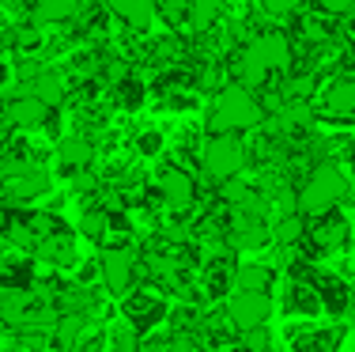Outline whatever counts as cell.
Returning a JSON list of instances; mask_svg holds the SVG:
<instances>
[{"label": "cell", "mask_w": 355, "mask_h": 352, "mask_svg": "<svg viewBox=\"0 0 355 352\" xmlns=\"http://www.w3.org/2000/svg\"><path fill=\"white\" fill-rule=\"evenodd\" d=\"M87 0H31V23L38 27H53V23H69L76 19V12Z\"/></svg>", "instance_id": "e0dca14e"}, {"label": "cell", "mask_w": 355, "mask_h": 352, "mask_svg": "<svg viewBox=\"0 0 355 352\" xmlns=\"http://www.w3.org/2000/svg\"><path fill=\"white\" fill-rule=\"evenodd\" d=\"M35 258H38V262H46L49 269H76V265H80L72 235H49V239H38Z\"/></svg>", "instance_id": "9a60e30c"}, {"label": "cell", "mask_w": 355, "mask_h": 352, "mask_svg": "<svg viewBox=\"0 0 355 352\" xmlns=\"http://www.w3.org/2000/svg\"><path fill=\"white\" fill-rule=\"evenodd\" d=\"M272 242L280 250H291V246H299V242H306V220H302V212L280 216L276 228H272Z\"/></svg>", "instance_id": "d4e9b609"}, {"label": "cell", "mask_w": 355, "mask_h": 352, "mask_svg": "<svg viewBox=\"0 0 355 352\" xmlns=\"http://www.w3.org/2000/svg\"><path fill=\"white\" fill-rule=\"evenodd\" d=\"M8 83H12V69H8V65H4V61H0V91H4V87H8Z\"/></svg>", "instance_id": "1f68e13d"}, {"label": "cell", "mask_w": 355, "mask_h": 352, "mask_svg": "<svg viewBox=\"0 0 355 352\" xmlns=\"http://www.w3.org/2000/svg\"><path fill=\"white\" fill-rule=\"evenodd\" d=\"M0 144H4V117H0Z\"/></svg>", "instance_id": "e575fe53"}, {"label": "cell", "mask_w": 355, "mask_h": 352, "mask_svg": "<svg viewBox=\"0 0 355 352\" xmlns=\"http://www.w3.org/2000/svg\"><path fill=\"white\" fill-rule=\"evenodd\" d=\"M121 318L144 337V333H151L155 326H163L166 318H171V303H166L159 292H151L148 284H144V288L129 292V296L121 299Z\"/></svg>", "instance_id": "5b68a950"}, {"label": "cell", "mask_w": 355, "mask_h": 352, "mask_svg": "<svg viewBox=\"0 0 355 352\" xmlns=\"http://www.w3.org/2000/svg\"><path fill=\"white\" fill-rule=\"evenodd\" d=\"M261 8H265L268 15H287L299 8V0H261Z\"/></svg>", "instance_id": "4dcf8cb0"}, {"label": "cell", "mask_w": 355, "mask_h": 352, "mask_svg": "<svg viewBox=\"0 0 355 352\" xmlns=\"http://www.w3.org/2000/svg\"><path fill=\"white\" fill-rule=\"evenodd\" d=\"M53 156H57L61 174H69V178H72V174H80L83 167L95 159V140L83 137V133H72V137H61V140H57Z\"/></svg>", "instance_id": "4fadbf2b"}, {"label": "cell", "mask_w": 355, "mask_h": 352, "mask_svg": "<svg viewBox=\"0 0 355 352\" xmlns=\"http://www.w3.org/2000/svg\"><path fill=\"white\" fill-rule=\"evenodd\" d=\"M35 288V265L23 258H4L0 262V292H31Z\"/></svg>", "instance_id": "603a6c76"}, {"label": "cell", "mask_w": 355, "mask_h": 352, "mask_svg": "<svg viewBox=\"0 0 355 352\" xmlns=\"http://www.w3.org/2000/svg\"><path fill=\"white\" fill-rule=\"evenodd\" d=\"M49 186H53L49 171L42 163H31V167H23V171L8 174V178H0V197H4L8 205H19L23 208L27 201L49 194Z\"/></svg>", "instance_id": "30bf717a"}, {"label": "cell", "mask_w": 355, "mask_h": 352, "mask_svg": "<svg viewBox=\"0 0 355 352\" xmlns=\"http://www.w3.org/2000/svg\"><path fill=\"white\" fill-rule=\"evenodd\" d=\"M185 8H189V0H155V12L163 15L171 27H178V23H185Z\"/></svg>", "instance_id": "f1b7e54d"}, {"label": "cell", "mask_w": 355, "mask_h": 352, "mask_svg": "<svg viewBox=\"0 0 355 352\" xmlns=\"http://www.w3.org/2000/svg\"><path fill=\"white\" fill-rule=\"evenodd\" d=\"M284 311L287 315H299V318H318L321 315V299H318V288L310 280H291V288H287L284 296Z\"/></svg>", "instance_id": "d6986e66"}, {"label": "cell", "mask_w": 355, "mask_h": 352, "mask_svg": "<svg viewBox=\"0 0 355 352\" xmlns=\"http://www.w3.org/2000/svg\"><path fill=\"white\" fill-rule=\"evenodd\" d=\"M106 8H110V15H117L137 35L148 31V23L155 19V0H106Z\"/></svg>", "instance_id": "ac0fdd59"}, {"label": "cell", "mask_w": 355, "mask_h": 352, "mask_svg": "<svg viewBox=\"0 0 355 352\" xmlns=\"http://www.w3.org/2000/svg\"><path fill=\"white\" fill-rule=\"evenodd\" d=\"M27 91L35 99H42L49 110H61L64 99H69V80H64V72H57V69H42L38 76L27 83Z\"/></svg>", "instance_id": "2e32d148"}, {"label": "cell", "mask_w": 355, "mask_h": 352, "mask_svg": "<svg viewBox=\"0 0 355 352\" xmlns=\"http://www.w3.org/2000/svg\"><path fill=\"white\" fill-rule=\"evenodd\" d=\"M291 352H340L344 345V326L329 322V326H291Z\"/></svg>", "instance_id": "7c38bea8"}, {"label": "cell", "mask_w": 355, "mask_h": 352, "mask_svg": "<svg viewBox=\"0 0 355 352\" xmlns=\"http://www.w3.org/2000/svg\"><path fill=\"white\" fill-rule=\"evenodd\" d=\"M318 288V299H321V311L329 318H344L352 311V292L348 280H344L340 273H329V269H314V280H310Z\"/></svg>", "instance_id": "8fae6325"}, {"label": "cell", "mask_w": 355, "mask_h": 352, "mask_svg": "<svg viewBox=\"0 0 355 352\" xmlns=\"http://www.w3.org/2000/svg\"><path fill=\"white\" fill-rule=\"evenodd\" d=\"M318 12L329 15V19H333V15H352L355 0H318Z\"/></svg>", "instance_id": "f546056e"}, {"label": "cell", "mask_w": 355, "mask_h": 352, "mask_svg": "<svg viewBox=\"0 0 355 352\" xmlns=\"http://www.w3.org/2000/svg\"><path fill=\"white\" fill-rule=\"evenodd\" d=\"M261 121H265V106H261V99L253 95V91H246L242 83H227V87H219L216 99H212L208 137H219V133L239 137V133H246V129H257Z\"/></svg>", "instance_id": "7a4b0ae2"}, {"label": "cell", "mask_w": 355, "mask_h": 352, "mask_svg": "<svg viewBox=\"0 0 355 352\" xmlns=\"http://www.w3.org/2000/svg\"><path fill=\"white\" fill-rule=\"evenodd\" d=\"M223 12H227L223 0H189V8H185V23H189L197 35H212L219 23H223Z\"/></svg>", "instance_id": "44dd1931"}, {"label": "cell", "mask_w": 355, "mask_h": 352, "mask_svg": "<svg viewBox=\"0 0 355 352\" xmlns=\"http://www.w3.org/2000/svg\"><path fill=\"white\" fill-rule=\"evenodd\" d=\"M0 262H4V239H0Z\"/></svg>", "instance_id": "d590c367"}, {"label": "cell", "mask_w": 355, "mask_h": 352, "mask_svg": "<svg viewBox=\"0 0 355 352\" xmlns=\"http://www.w3.org/2000/svg\"><path fill=\"white\" fill-rule=\"evenodd\" d=\"M200 167L212 182H231L239 178V171L246 167V144L231 133H219V137H208L205 148H200Z\"/></svg>", "instance_id": "277c9868"}, {"label": "cell", "mask_w": 355, "mask_h": 352, "mask_svg": "<svg viewBox=\"0 0 355 352\" xmlns=\"http://www.w3.org/2000/svg\"><path fill=\"white\" fill-rule=\"evenodd\" d=\"M276 280L272 265L265 262H242L234 265V292H268Z\"/></svg>", "instance_id": "7402d4cb"}, {"label": "cell", "mask_w": 355, "mask_h": 352, "mask_svg": "<svg viewBox=\"0 0 355 352\" xmlns=\"http://www.w3.org/2000/svg\"><path fill=\"white\" fill-rule=\"evenodd\" d=\"M223 311L231 315L234 330L246 333V330H257V326H268L272 296H268V292H231L227 303H223Z\"/></svg>", "instance_id": "9c48e42d"}, {"label": "cell", "mask_w": 355, "mask_h": 352, "mask_svg": "<svg viewBox=\"0 0 355 352\" xmlns=\"http://www.w3.org/2000/svg\"><path fill=\"white\" fill-rule=\"evenodd\" d=\"M140 352H200V345H197V337L171 333V337H159V341H144Z\"/></svg>", "instance_id": "4316f807"}, {"label": "cell", "mask_w": 355, "mask_h": 352, "mask_svg": "<svg viewBox=\"0 0 355 352\" xmlns=\"http://www.w3.org/2000/svg\"><path fill=\"white\" fill-rule=\"evenodd\" d=\"M321 114L333 121H352L355 117V76H340L321 91Z\"/></svg>", "instance_id": "5bb4252c"}, {"label": "cell", "mask_w": 355, "mask_h": 352, "mask_svg": "<svg viewBox=\"0 0 355 352\" xmlns=\"http://www.w3.org/2000/svg\"><path fill=\"white\" fill-rule=\"evenodd\" d=\"M98 269H103V288L114 296H129V288L137 284V269H140V254L129 242H114L103 250L98 258Z\"/></svg>", "instance_id": "8992f818"}, {"label": "cell", "mask_w": 355, "mask_h": 352, "mask_svg": "<svg viewBox=\"0 0 355 352\" xmlns=\"http://www.w3.org/2000/svg\"><path fill=\"white\" fill-rule=\"evenodd\" d=\"M348 315H352V322H355V292H352V311Z\"/></svg>", "instance_id": "836d02e7"}, {"label": "cell", "mask_w": 355, "mask_h": 352, "mask_svg": "<svg viewBox=\"0 0 355 352\" xmlns=\"http://www.w3.org/2000/svg\"><path fill=\"white\" fill-rule=\"evenodd\" d=\"M110 103L117 106V110L125 114H137L144 103H148V83H144L137 72H129L125 80H117L114 87H110Z\"/></svg>", "instance_id": "ffe728a7"}, {"label": "cell", "mask_w": 355, "mask_h": 352, "mask_svg": "<svg viewBox=\"0 0 355 352\" xmlns=\"http://www.w3.org/2000/svg\"><path fill=\"white\" fill-rule=\"evenodd\" d=\"M291 57H295V46H291V38H287L284 31H257V35L231 57V72L239 76L242 87L250 91V87L268 83L272 72L287 69Z\"/></svg>", "instance_id": "6da1fadb"}, {"label": "cell", "mask_w": 355, "mask_h": 352, "mask_svg": "<svg viewBox=\"0 0 355 352\" xmlns=\"http://www.w3.org/2000/svg\"><path fill=\"white\" fill-rule=\"evenodd\" d=\"M352 242V228L348 220H344L340 212H321L314 220L306 224V246L314 258H325V254H336V250H344Z\"/></svg>", "instance_id": "ba28073f"}, {"label": "cell", "mask_w": 355, "mask_h": 352, "mask_svg": "<svg viewBox=\"0 0 355 352\" xmlns=\"http://www.w3.org/2000/svg\"><path fill=\"white\" fill-rule=\"evenodd\" d=\"M344 197H348V178L333 163H318L299 190V212H306V216L333 212Z\"/></svg>", "instance_id": "3957f363"}, {"label": "cell", "mask_w": 355, "mask_h": 352, "mask_svg": "<svg viewBox=\"0 0 355 352\" xmlns=\"http://www.w3.org/2000/svg\"><path fill=\"white\" fill-rule=\"evenodd\" d=\"M80 235L87 242H106L110 239V208H103V205H87V208H83Z\"/></svg>", "instance_id": "cb8c5ba5"}, {"label": "cell", "mask_w": 355, "mask_h": 352, "mask_svg": "<svg viewBox=\"0 0 355 352\" xmlns=\"http://www.w3.org/2000/svg\"><path fill=\"white\" fill-rule=\"evenodd\" d=\"M159 197H163V205L171 208L174 216H185L193 212V205H197V178H193L189 171H185L182 163H166L163 171H159V182H155Z\"/></svg>", "instance_id": "52a82bcc"}, {"label": "cell", "mask_w": 355, "mask_h": 352, "mask_svg": "<svg viewBox=\"0 0 355 352\" xmlns=\"http://www.w3.org/2000/svg\"><path fill=\"white\" fill-rule=\"evenodd\" d=\"M163 148H166V140H163V133H159V129H140V133H137V152H140L144 159L163 156Z\"/></svg>", "instance_id": "83f0119b"}, {"label": "cell", "mask_w": 355, "mask_h": 352, "mask_svg": "<svg viewBox=\"0 0 355 352\" xmlns=\"http://www.w3.org/2000/svg\"><path fill=\"white\" fill-rule=\"evenodd\" d=\"M348 35H352V38H355V12H352V15H348Z\"/></svg>", "instance_id": "d6a6232c"}, {"label": "cell", "mask_w": 355, "mask_h": 352, "mask_svg": "<svg viewBox=\"0 0 355 352\" xmlns=\"http://www.w3.org/2000/svg\"><path fill=\"white\" fill-rule=\"evenodd\" d=\"M140 345H144V337L132 330L129 322H125V318L106 330V349H110V352H140Z\"/></svg>", "instance_id": "484cf974"}]
</instances>
